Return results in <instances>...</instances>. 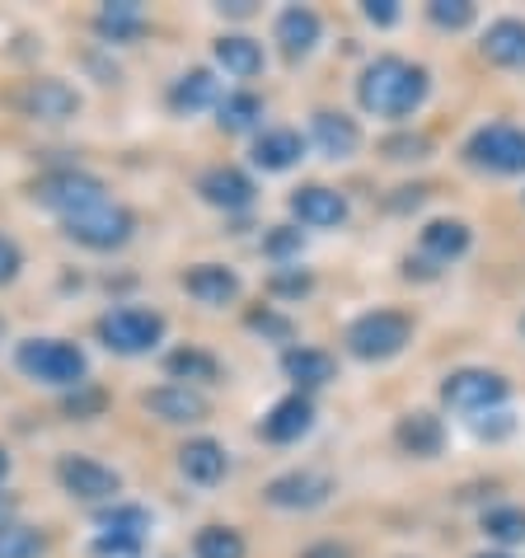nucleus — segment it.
<instances>
[{"instance_id":"f257e3e1","label":"nucleus","mask_w":525,"mask_h":558,"mask_svg":"<svg viewBox=\"0 0 525 558\" xmlns=\"http://www.w3.org/2000/svg\"><path fill=\"white\" fill-rule=\"evenodd\" d=\"M357 99L366 113H376V118H408L413 108L427 99V71L408 66V61H399V57H380L366 66Z\"/></svg>"},{"instance_id":"f03ea898","label":"nucleus","mask_w":525,"mask_h":558,"mask_svg":"<svg viewBox=\"0 0 525 558\" xmlns=\"http://www.w3.org/2000/svg\"><path fill=\"white\" fill-rule=\"evenodd\" d=\"M20 371L42 385H81L85 380V352L57 338H28L20 343Z\"/></svg>"},{"instance_id":"7ed1b4c3","label":"nucleus","mask_w":525,"mask_h":558,"mask_svg":"<svg viewBox=\"0 0 525 558\" xmlns=\"http://www.w3.org/2000/svg\"><path fill=\"white\" fill-rule=\"evenodd\" d=\"M408 333H413V324L404 315H394V310H370V315H362L347 329V348H352V356H362V362H384V356L404 352Z\"/></svg>"},{"instance_id":"20e7f679","label":"nucleus","mask_w":525,"mask_h":558,"mask_svg":"<svg viewBox=\"0 0 525 558\" xmlns=\"http://www.w3.org/2000/svg\"><path fill=\"white\" fill-rule=\"evenodd\" d=\"M99 338L113 352L136 356V352H150L164 338V319L156 315V310L122 305V310H108V315L99 319Z\"/></svg>"},{"instance_id":"39448f33","label":"nucleus","mask_w":525,"mask_h":558,"mask_svg":"<svg viewBox=\"0 0 525 558\" xmlns=\"http://www.w3.org/2000/svg\"><path fill=\"white\" fill-rule=\"evenodd\" d=\"M132 230H136L132 211L118 207L113 197H103L99 207H89V211H81V216H71L66 221V235L89 244V250H118V244L132 240Z\"/></svg>"},{"instance_id":"423d86ee","label":"nucleus","mask_w":525,"mask_h":558,"mask_svg":"<svg viewBox=\"0 0 525 558\" xmlns=\"http://www.w3.org/2000/svg\"><path fill=\"white\" fill-rule=\"evenodd\" d=\"M103 183L95 174H75V169H61V174H48L38 183V203L57 211L61 221H71V216H81L89 207H99L103 203Z\"/></svg>"},{"instance_id":"0eeeda50","label":"nucleus","mask_w":525,"mask_h":558,"mask_svg":"<svg viewBox=\"0 0 525 558\" xmlns=\"http://www.w3.org/2000/svg\"><path fill=\"white\" fill-rule=\"evenodd\" d=\"M150 535V511L146 507H113L99 517V539L95 554L99 558H136Z\"/></svg>"},{"instance_id":"6e6552de","label":"nucleus","mask_w":525,"mask_h":558,"mask_svg":"<svg viewBox=\"0 0 525 558\" xmlns=\"http://www.w3.org/2000/svg\"><path fill=\"white\" fill-rule=\"evenodd\" d=\"M469 160L478 169H492V174H521L525 169V132L506 128V122H492V128L469 136Z\"/></svg>"},{"instance_id":"1a4fd4ad","label":"nucleus","mask_w":525,"mask_h":558,"mask_svg":"<svg viewBox=\"0 0 525 558\" xmlns=\"http://www.w3.org/2000/svg\"><path fill=\"white\" fill-rule=\"evenodd\" d=\"M441 399L455 413H488V409H498L502 399H506V380L498 376V371L469 366V371H455V376H445Z\"/></svg>"},{"instance_id":"9d476101","label":"nucleus","mask_w":525,"mask_h":558,"mask_svg":"<svg viewBox=\"0 0 525 558\" xmlns=\"http://www.w3.org/2000/svg\"><path fill=\"white\" fill-rule=\"evenodd\" d=\"M57 474H61V484H66V493H75V498H85V502H103L122 488V478L108 470V464L85 460V456H66Z\"/></svg>"},{"instance_id":"9b49d317","label":"nucleus","mask_w":525,"mask_h":558,"mask_svg":"<svg viewBox=\"0 0 525 558\" xmlns=\"http://www.w3.org/2000/svg\"><path fill=\"white\" fill-rule=\"evenodd\" d=\"M20 104H24V113L38 122H66L81 113V95H75L66 81H28Z\"/></svg>"},{"instance_id":"f8f14e48","label":"nucleus","mask_w":525,"mask_h":558,"mask_svg":"<svg viewBox=\"0 0 525 558\" xmlns=\"http://www.w3.org/2000/svg\"><path fill=\"white\" fill-rule=\"evenodd\" d=\"M333 493V484L323 474H310V470H301V474H282V478H272L268 484V498L272 507H286V511H310V507H319L323 498Z\"/></svg>"},{"instance_id":"ddd939ff","label":"nucleus","mask_w":525,"mask_h":558,"mask_svg":"<svg viewBox=\"0 0 525 558\" xmlns=\"http://www.w3.org/2000/svg\"><path fill=\"white\" fill-rule=\"evenodd\" d=\"M291 211L301 216V226H315V230H329V226H343V221H347V203H343V193L319 189V183H310V189H296V193H291Z\"/></svg>"},{"instance_id":"4468645a","label":"nucleus","mask_w":525,"mask_h":558,"mask_svg":"<svg viewBox=\"0 0 525 558\" xmlns=\"http://www.w3.org/2000/svg\"><path fill=\"white\" fill-rule=\"evenodd\" d=\"M142 404L156 417H164V423H203L207 417V399L197 390H188V385H160V390H150Z\"/></svg>"},{"instance_id":"2eb2a0df","label":"nucleus","mask_w":525,"mask_h":558,"mask_svg":"<svg viewBox=\"0 0 525 558\" xmlns=\"http://www.w3.org/2000/svg\"><path fill=\"white\" fill-rule=\"evenodd\" d=\"M310 423H315V404L305 395H291V399H282L268 417H262V437L268 441H277V446H286V441H296V437H305L310 432Z\"/></svg>"},{"instance_id":"dca6fc26","label":"nucleus","mask_w":525,"mask_h":558,"mask_svg":"<svg viewBox=\"0 0 525 558\" xmlns=\"http://www.w3.org/2000/svg\"><path fill=\"white\" fill-rule=\"evenodd\" d=\"M197 193H203L211 207H225V211H244L254 203V183L244 179L240 169H211V174H203V183H197Z\"/></svg>"},{"instance_id":"f3484780","label":"nucleus","mask_w":525,"mask_h":558,"mask_svg":"<svg viewBox=\"0 0 525 558\" xmlns=\"http://www.w3.org/2000/svg\"><path fill=\"white\" fill-rule=\"evenodd\" d=\"M310 132H315V146L323 155H333V160H347V155H357V146H362V128L347 113H315Z\"/></svg>"},{"instance_id":"a211bd4d","label":"nucleus","mask_w":525,"mask_h":558,"mask_svg":"<svg viewBox=\"0 0 525 558\" xmlns=\"http://www.w3.org/2000/svg\"><path fill=\"white\" fill-rule=\"evenodd\" d=\"M277 43L286 48V57H305L319 43V14L305 10V5L282 10V20H277Z\"/></svg>"},{"instance_id":"6ab92c4d","label":"nucleus","mask_w":525,"mask_h":558,"mask_svg":"<svg viewBox=\"0 0 525 558\" xmlns=\"http://www.w3.org/2000/svg\"><path fill=\"white\" fill-rule=\"evenodd\" d=\"M484 57L498 66H525V24L521 20H498L484 34Z\"/></svg>"},{"instance_id":"aec40b11","label":"nucleus","mask_w":525,"mask_h":558,"mask_svg":"<svg viewBox=\"0 0 525 558\" xmlns=\"http://www.w3.org/2000/svg\"><path fill=\"white\" fill-rule=\"evenodd\" d=\"M441 441H445V427H441V417L437 413H408L404 423H399V446H404L408 456H437L441 451Z\"/></svg>"},{"instance_id":"412c9836","label":"nucleus","mask_w":525,"mask_h":558,"mask_svg":"<svg viewBox=\"0 0 525 558\" xmlns=\"http://www.w3.org/2000/svg\"><path fill=\"white\" fill-rule=\"evenodd\" d=\"M282 366H286V376L296 380L301 390H319V385L333 380V356L319 352V348H291L282 356Z\"/></svg>"},{"instance_id":"4be33fe9","label":"nucleus","mask_w":525,"mask_h":558,"mask_svg":"<svg viewBox=\"0 0 525 558\" xmlns=\"http://www.w3.org/2000/svg\"><path fill=\"white\" fill-rule=\"evenodd\" d=\"M179 464H183V474H188L193 484H216V478L225 474V451L216 441L197 437V441H188L179 451Z\"/></svg>"},{"instance_id":"5701e85b","label":"nucleus","mask_w":525,"mask_h":558,"mask_svg":"<svg viewBox=\"0 0 525 558\" xmlns=\"http://www.w3.org/2000/svg\"><path fill=\"white\" fill-rule=\"evenodd\" d=\"M188 291L203 305H225V301L240 296V277L225 272V268H216V263H203V268L188 272Z\"/></svg>"},{"instance_id":"b1692460","label":"nucleus","mask_w":525,"mask_h":558,"mask_svg":"<svg viewBox=\"0 0 525 558\" xmlns=\"http://www.w3.org/2000/svg\"><path fill=\"white\" fill-rule=\"evenodd\" d=\"M169 104H174L179 113H197V108L221 104V85H216L211 71H188L174 89H169Z\"/></svg>"},{"instance_id":"393cba45","label":"nucleus","mask_w":525,"mask_h":558,"mask_svg":"<svg viewBox=\"0 0 525 558\" xmlns=\"http://www.w3.org/2000/svg\"><path fill=\"white\" fill-rule=\"evenodd\" d=\"M301 160V136L291 128H277V132H262L258 146H254V165L258 169H291Z\"/></svg>"},{"instance_id":"a878e982","label":"nucleus","mask_w":525,"mask_h":558,"mask_svg":"<svg viewBox=\"0 0 525 558\" xmlns=\"http://www.w3.org/2000/svg\"><path fill=\"white\" fill-rule=\"evenodd\" d=\"M142 28H146V14L136 0H113V5H103V14H99V34L113 38V43L142 38Z\"/></svg>"},{"instance_id":"bb28decb","label":"nucleus","mask_w":525,"mask_h":558,"mask_svg":"<svg viewBox=\"0 0 525 558\" xmlns=\"http://www.w3.org/2000/svg\"><path fill=\"white\" fill-rule=\"evenodd\" d=\"M216 61L230 71V75H240V81H249V75L262 71V48L254 38H240V34H230L216 43Z\"/></svg>"},{"instance_id":"cd10ccee","label":"nucleus","mask_w":525,"mask_h":558,"mask_svg":"<svg viewBox=\"0 0 525 558\" xmlns=\"http://www.w3.org/2000/svg\"><path fill=\"white\" fill-rule=\"evenodd\" d=\"M423 250L431 258H441V263H451L469 250V226L465 221H431L423 230Z\"/></svg>"},{"instance_id":"c85d7f7f","label":"nucleus","mask_w":525,"mask_h":558,"mask_svg":"<svg viewBox=\"0 0 525 558\" xmlns=\"http://www.w3.org/2000/svg\"><path fill=\"white\" fill-rule=\"evenodd\" d=\"M193 554L197 558H244V539L230 525H207V531H197Z\"/></svg>"},{"instance_id":"c756f323","label":"nucleus","mask_w":525,"mask_h":558,"mask_svg":"<svg viewBox=\"0 0 525 558\" xmlns=\"http://www.w3.org/2000/svg\"><path fill=\"white\" fill-rule=\"evenodd\" d=\"M216 113H221L225 132H249L262 118V104H258V95H225L221 104H216Z\"/></svg>"},{"instance_id":"7c9ffc66","label":"nucleus","mask_w":525,"mask_h":558,"mask_svg":"<svg viewBox=\"0 0 525 558\" xmlns=\"http://www.w3.org/2000/svg\"><path fill=\"white\" fill-rule=\"evenodd\" d=\"M42 554V535L28 531L20 521H0V558H38Z\"/></svg>"},{"instance_id":"2f4dec72","label":"nucleus","mask_w":525,"mask_h":558,"mask_svg":"<svg viewBox=\"0 0 525 558\" xmlns=\"http://www.w3.org/2000/svg\"><path fill=\"white\" fill-rule=\"evenodd\" d=\"M216 356L197 352V348H179L174 356H169V376L174 380H216Z\"/></svg>"},{"instance_id":"473e14b6","label":"nucleus","mask_w":525,"mask_h":558,"mask_svg":"<svg viewBox=\"0 0 525 558\" xmlns=\"http://www.w3.org/2000/svg\"><path fill=\"white\" fill-rule=\"evenodd\" d=\"M484 531L492 539H502V545H521L525 539V511L521 507H492L484 517Z\"/></svg>"},{"instance_id":"72a5a7b5","label":"nucleus","mask_w":525,"mask_h":558,"mask_svg":"<svg viewBox=\"0 0 525 558\" xmlns=\"http://www.w3.org/2000/svg\"><path fill=\"white\" fill-rule=\"evenodd\" d=\"M431 20L441 28H465L474 20V5L469 0H431Z\"/></svg>"},{"instance_id":"f704fd0d","label":"nucleus","mask_w":525,"mask_h":558,"mask_svg":"<svg viewBox=\"0 0 525 558\" xmlns=\"http://www.w3.org/2000/svg\"><path fill=\"white\" fill-rule=\"evenodd\" d=\"M380 150L390 155V160H423V155L431 150V142L427 136H390Z\"/></svg>"},{"instance_id":"c9c22d12","label":"nucleus","mask_w":525,"mask_h":558,"mask_svg":"<svg viewBox=\"0 0 525 558\" xmlns=\"http://www.w3.org/2000/svg\"><path fill=\"white\" fill-rule=\"evenodd\" d=\"M301 250V230H286V226H277L272 235H268V254L272 258H291Z\"/></svg>"},{"instance_id":"e433bc0d","label":"nucleus","mask_w":525,"mask_h":558,"mask_svg":"<svg viewBox=\"0 0 525 558\" xmlns=\"http://www.w3.org/2000/svg\"><path fill=\"white\" fill-rule=\"evenodd\" d=\"M20 250H14V244L5 240V235H0V287H5V282H14V277H20Z\"/></svg>"},{"instance_id":"4c0bfd02","label":"nucleus","mask_w":525,"mask_h":558,"mask_svg":"<svg viewBox=\"0 0 525 558\" xmlns=\"http://www.w3.org/2000/svg\"><path fill=\"white\" fill-rule=\"evenodd\" d=\"M366 20L370 24H394L399 20V0H366Z\"/></svg>"},{"instance_id":"58836bf2","label":"nucleus","mask_w":525,"mask_h":558,"mask_svg":"<svg viewBox=\"0 0 525 558\" xmlns=\"http://www.w3.org/2000/svg\"><path fill=\"white\" fill-rule=\"evenodd\" d=\"M272 291H282V296H301V291H310V277H305V272L272 277Z\"/></svg>"},{"instance_id":"ea45409f","label":"nucleus","mask_w":525,"mask_h":558,"mask_svg":"<svg viewBox=\"0 0 525 558\" xmlns=\"http://www.w3.org/2000/svg\"><path fill=\"white\" fill-rule=\"evenodd\" d=\"M249 324H254V329H262V333H277V338H286V333H291V324H286V319H277V315H254Z\"/></svg>"},{"instance_id":"a19ab883","label":"nucleus","mask_w":525,"mask_h":558,"mask_svg":"<svg viewBox=\"0 0 525 558\" xmlns=\"http://www.w3.org/2000/svg\"><path fill=\"white\" fill-rule=\"evenodd\" d=\"M492 417H498V423H474L478 437H502V432H512V417L506 413H492Z\"/></svg>"},{"instance_id":"79ce46f5","label":"nucleus","mask_w":525,"mask_h":558,"mask_svg":"<svg viewBox=\"0 0 525 558\" xmlns=\"http://www.w3.org/2000/svg\"><path fill=\"white\" fill-rule=\"evenodd\" d=\"M305 558H347V549H338V545H319V549H310Z\"/></svg>"},{"instance_id":"37998d69","label":"nucleus","mask_w":525,"mask_h":558,"mask_svg":"<svg viewBox=\"0 0 525 558\" xmlns=\"http://www.w3.org/2000/svg\"><path fill=\"white\" fill-rule=\"evenodd\" d=\"M5 474H10V456H5V451H0V478H5Z\"/></svg>"},{"instance_id":"c03bdc74","label":"nucleus","mask_w":525,"mask_h":558,"mask_svg":"<svg viewBox=\"0 0 525 558\" xmlns=\"http://www.w3.org/2000/svg\"><path fill=\"white\" fill-rule=\"evenodd\" d=\"M478 558H506V554H478Z\"/></svg>"},{"instance_id":"a18cd8bd","label":"nucleus","mask_w":525,"mask_h":558,"mask_svg":"<svg viewBox=\"0 0 525 558\" xmlns=\"http://www.w3.org/2000/svg\"><path fill=\"white\" fill-rule=\"evenodd\" d=\"M0 333H5V324H0Z\"/></svg>"},{"instance_id":"49530a36","label":"nucleus","mask_w":525,"mask_h":558,"mask_svg":"<svg viewBox=\"0 0 525 558\" xmlns=\"http://www.w3.org/2000/svg\"><path fill=\"white\" fill-rule=\"evenodd\" d=\"M521 329H525V319H521Z\"/></svg>"}]
</instances>
